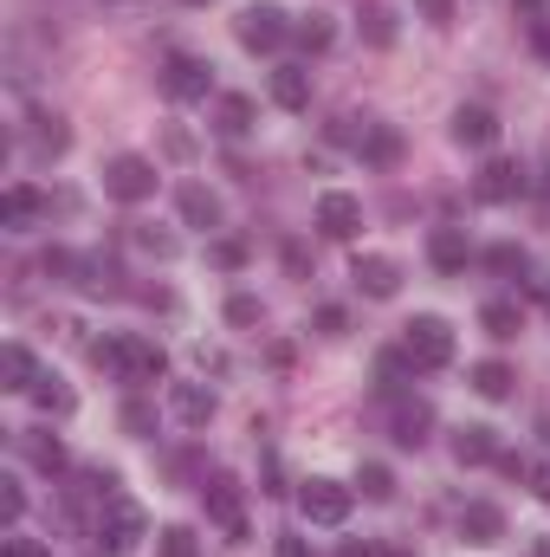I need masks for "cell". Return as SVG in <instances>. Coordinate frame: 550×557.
Segmentation results:
<instances>
[{"instance_id": "cell-20", "label": "cell", "mask_w": 550, "mask_h": 557, "mask_svg": "<svg viewBox=\"0 0 550 557\" xmlns=\"http://www.w3.org/2000/svg\"><path fill=\"white\" fill-rule=\"evenodd\" d=\"M175 201H182V221H188V227H201V234H214V227H221V195H214V188L188 182Z\"/></svg>"}, {"instance_id": "cell-13", "label": "cell", "mask_w": 550, "mask_h": 557, "mask_svg": "<svg viewBox=\"0 0 550 557\" xmlns=\"http://www.w3.org/2000/svg\"><path fill=\"white\" fill-rule=\"evenodd\" d=\"M39 214H46V195H39L33 182H13V188L0 195V227H7V234H26Z\"/></svg>"}, {"instance_id": "cell-39", "label": "cell", "mask_w": 550, "mask_h": 557, "mask_svg": "<svg viewBox=\"0 0 550 557\" xmlns=\"http://www.w3.org/2000/svg\"><path fill=\"white\" fill-rule=\"evenodd\" d=\"M124 434H149V428H155V409H149V403H124Z\"/></svg>"}, {"instance_id": "cell-45", "label": "cell", "mask_w": 550, "mask_h": 557, "mask_svg": "<svg viewBox=\"0 0 550 557\" xmlns=\"http://www.w3.org/2000/svg\"><path fill=\"white\" fill-rule=\"evenodd\" d=\"M518 7H525V20H538V13H545V0H518Z\"/></svg>"}, {"instance_id": "cell-4", "label": "cell", "mask_w": 550, "mask_h": 557, "mask_svg": "<svg viewBox=\"0 0 550 557\" xmlns=\"http://www.w3.org/2000/svg\"><path fill=\"white\" fill-rule=\"evenodd\" d=\"M201 506H208V519H214L234 545L247 539V499H240V480H234V473H208V480H201Z\"/></svg>"}, {"instance_id": "cell-23", "label": "cell", "mask_w": 550, "mask_h": 557, "mask_svg": "<svg viewBox=\"0 0 550 557\" xmlns=\"http://www.w3.org/2000/svg\"><path fill=\"white\" fill-rule=\"evenodd\" d=\"M78 285H85L91 298H117V292H124V273H117L104 253H91V260H78Z\"/></svg>"}, {"instance_id": "cell-18", "label": "cell", "mask_w": 550, "mask_h": 557, "mask_svg": "<svg viewBox=\"0 0 550 557\" xmlns=\"http://www.w3.org/2000/svg\"><path fill=\"white\" fill-rule=\"evenodd\" d=\"M453 460H460V467H486V460H499V434L479 428V421L453 428Z\"/></svg>"}, {"instance_id": "cell-48", "label": "cell", "mask_w": 550, "mask_h": 557, "mask_svg": "<svg viewBox=\"0 0 550 557\" xmlns=\"http://www.w3.org/2000/svg\"><path fill=\"white\" fill-rule=\"evenodd\" d=\"M538 434H545V447H550V416H545V421H538Z\"/></svg>"}, {"instance_id": "cell-50", "label": "cell", "mask_w": 550, "mask_h": 557, "mask_svg": "<svg viewBox=\"0 0 550 557\" xmlns=\"http://www.w3.org/2000/svg\"><path fill=\"white\" fill-rule=\"evenodd\" d=\"M396 557H409V552H396Z\"/></svg>"}, {"instance_id": "cell-33", "label": "cell", "mask_w": 550, "mask_h": 557, "mask_svg": "<svg viewBox=\"0 0 550 557\" xmlns=\"http://www.w3.org/2000/svg\"><path fill=\"white\" fill-rule=\"evenodd\" d=\"M409 376H414L409 350H383V357H376V383H383V389H402Z\"/></svg>"}, {"instance_id": "cell-35", "label": "cell", "mask_w": 550, "mask_h": 557, "mask_svg": "<svg viewBox=\"0 0 550 557\" xmlns=\"http://www.w3.org/2000/svg\"><path fill=\"white\" fill-rule=\"evenodd\" d=\"M260 318H266V305H260L253 292H234V298H227V324H260Z\"/></svg>"}, {"instance_id": "cell-28", "label": "cell", "mask_w": 550, "mask_h": 557, "mask_svg": "<svg viewBox=\"0 0 550 557\" xmlns=\"http://www.w3.org/2000/svg\"><path fill=\"white\" fill-rule=\"evenodd\" d=\"M291 39H298L304 52H330L337 26H330V13H304V20H291Z\"/></svg>"}, {"instance_id": "cell-38", "label": "cell", "mask_w": 550, "mask_h": 557, "mask_svg": "<svg viewBox=\"0 0 550 557\" xmlns=\"http://www.w3.org/2000/svg\"><path fill=\"white\" fill-rule=\"evenodd\" d=\"M130 240H137L142 253H155V260H175V234H155V227H137Z\"/></svg>"}, {"instance_id": "cell-1", "label": "cell", "mask_w": 550, "mask_h": 557, "mask_svg": "<svg viewBox=\"0 0 550 557\" xmlns=\"http://www.w3.org/2000/svg\"><path fill=\"white\" fill-rule=\"evenodd\" d=\"M91 357L117 376V383H162L168 376V357H162V344H149L142 331H124V337H111V344H91Z\"/></svg>"}, {"instance_id": "cell-9", "label": "cell", "mask_w": 550, "mask_h": 557, "mask_svg": "<svg viewBox=\"0 0 550 557\" xmlns=\"http://www.w3.org/2000/svg\"><path fill=\"white\" fill-rule=\"evenodd\" d=\"M525 188H532V175H525V162H512V156H492V162L473 175V195L492 201V208H499V201H518Z\"/></svg>"}, {"instance_id": "cell-14", "label": "cell", "mask_w": 550, "mask_h": 557, "mask_svg": "<svg viewBox=\"0 0 550 557\" xmlns=\"http://www.w3.org/2000/svg\"><path fill=\"white\" fill-rule=\"evenodd\" d=\"M402 149H409V143H402V131H396V124H370V117H363L357 156H363L370 169H396V162H402Z\"/></svg>"}, {"instance_id": "cell-44", "label": "cell", "mask_w": 550, "mask_h": 557, "mask_svg": "<svg viewBox=\"0 0 550 557\" xmlns=\"http://www.w3.org/2000/svg\"><path fill=\"white\" fill-rule=\"evenodd\" d=\"M278 557H311V552H304V539H291V532H285V539H278Z\"/></svg>"}, {"instance_id": "cell-40", "label": "cell", "mask_w": 550, "mask_h": 557, "mask_svg": "<svg viewBox=\"0 0 550 557\" xmlns=\"http://www.w3.org/2000/svg\"><path fill=\"white\" fill-rule=\"evenodd\" d=\"M343 331H350L343 305H317V337H343Z\"/></svg>"}, {"instance_id": "cell-36", "label": "cell", "mask_w": 550, "mask_h": 557, "mask_svg": "<svg viewBox=\"0 0 550 557\" xmlns=\"http://www.w3.org/2000/svg\"><path fill=\"white\" fill-rule=\"evenodd\" d=\"M0 519H7V525L26 519V493H20V480H0Z\"/></svg>"}, {"instance_id": "cell-43", "label": "cell", "mask_w": 550, "mask_h": 557, "mask_svg": "<svg viewBox=\"0 0 550 557\" xmlns=\"http://www.w3.org/2000/svg\"><path fill=\"white\" fill-rule=\"evenodd\" d=\"M532 52H538V59H550V20H545V13L532 20Z\"/></svg>"}, {"instance_id": "cell-10", "label": "cell", "mask_w": 550, "mask_h": 557, "mask_svg": "<svg viewBox=\"0 0 550 557\" xmlns=\"http://www.w3.org/2000/svg\"><path fill=\"white\" fill-rule=\"evenodd\" d=\"M357 227H363V201L357 195H343V188L317 195V234L324 240H357Z\"/></svg>"}, {"instance_id": "cell-29", "label": "cell", "mask_w": 550, "mask_h": 557, "mask_svg": "<svg viewBox=\"0 0 550 557\" xmlns=\"http://www.w3.org/2000/svg\"><path fill=\"white\" fill-rule=\"evenodd\" d=\"M33 403H39V416H72V409H78V396H72L59 376H39V383H33Z\"/></svg>"}, {"instance_id": "cell-34", "label": "cell", "mask_w": 550, "mask_h": 557, "mask_svg": "<svg viewBox=\"0 0 550 557\" xmlns=\"http://www.w3.org/2000/svg\"><path fill=\"white\" fill-rule=\"evenodd\" d=\"M155 557H201V539H195L188 525H168V532L155 539Z\"/></svg>"}, {"instance_id": "cell-7", "label": "cell", "mask_w": 550, "mask_h": 557, "mask_svg": "<svg viewBox=\"0 0 550 557\" xmlns=\"http://www.w3.org/2000/svg\"><path fill=\"white\" fill-rule=\"evenodd\" d=\"M162 91H168L175 104H195V98L214 91V65L195 59V52H168V59H162Z\"/></svg>"}, {"instance_id": "cell-17", "label": "cell", "mask_w": 550, "mask_h": 557, "mask_svg": "<svg viewBox=\"0 0 550 557\" xmlns=\"http://www.w3.org/2000/svg\"><path fill=\"white\" fill-rule=\"evenodd\" d=\"M460 539H466V545H499V539H505V512H499L492 499H473V506L460 512Z\"/></svg>"}, {"instance_id": "cell-27", "label": "cell", "mask_w": 550, "mask_h": 557, "mask_svg": "<svg viewBox=\"0 0 550 557\" xmlns=\"http://www.w3.org/2000/svg\"><path fill=\"white\" fill-rule=\"evenodd\" d=\"M427 428H434V409H427V403H402V409H396V447H421Z\"/></svg>"}, {"instance_id": "cell-26", "label": "cell", "mask_w": 550, "mask_h": 557, "mask_svg": "<svg viewBox=\"0 0 550 557\" xmlns=\"http://www.w3.org/2000/svg\"><path fill=\"white\" fill-rule=\"evenodd\" d=\"M512 383H518V376H512V363H499V357L473 363V389H479L486 403H505V396H512Z\"/></svg>"}, {"instance_id": "cell-32", "label": "cell", "mask_w": 550, "mask_h": 557, "mask_svg": "<svg viewBox=\"0 0 550 557\" xmlns=\"http://www.w3.org/2000/svg\"><path fill=\"white\" fill-rule=\"evenodd\" d=\"M221 131H227V137H247V131H253V98H240V91L221 98Z\"/></svg>"}, {"instance_id": "cell-16", "label": "cell", "mask_w": 550, "mask_h": 557, "mask_svg": "<svg viewBox=\"0 0 550 557\" xmlns=\"http://www.w3.org/2000/svg\"><path fill=\"white\" fill-rule=\"evenodd\" d=\"M466 260H473V247H466L460 227H434L427 234V267L434 273H466Z\"/></svg>"}, {"instance_id": "cell-5", "label": "cell", "mask_w": 550, "mask_h": 557, "mask_svg": "<svg viewBox=\"0 0 550 557\" xmlns=\"http://www.w3.org/2000/svg\"><path fill=\"white\" fill-rule=\"evenodd\" d=\"M402 350H409L414 370H447V363H453V331H447V318H414V324H402Z\"/></svg>"}, {"instance_id": "cell-12", "label": "cell", "mask_w": 550, "mask_h": 557, "mask_svg": "<svg viewBox=\"0 0 550 557\" xmlns=\"http://www.w3.org/2000/svg\"><path fill=\"white\" fill-rule=\"evenodd\" d=\"M214 389L208 383H168V416L182 421V428H208L214 421Z\"/></svg>"}, {"instance_id": "cell-11", "label": "cell", "mask_w": 550, "mask_h": 557, "mask_svg": "<svg viewBox=\"0 0 550 557\" xmlns=\"http://www.w3.org/2000/svg\"><path fill=\"white\" fill-rule=\"evenodd\" d=\"M350 278H357L363 298H396V292H402V267H396L389 253H357V260H350Z\"/></svg>"}, {"instance_id": "cell-22", "label": "cell", "mask_w": 550, "mask_h": 557, "mask_svg": "<svg viewBox=\"0 0 550 557\" xmlns=\"http://www.w3.org/2000/svg\"><path fill=\"white\" fill-rule=\"evenodd\" d=\"M0 389H13V396H33V383H39V363H33V350L26 344H7L0 350Z\"/></svg>"}, {"instance_id": "cell-19", "label": "cell", "mask_w": 550, "mask_h": 557, "mask_svg": "<svg viewBox=\"0 0 550 557\" xmlns=\"http://www.w3.org/2000/svg\"><path fill=\"white\" fill-rule=\"evenodd\" d=\"M20 454H26L39 473H65V467H72L65 441H59V434H46V428H26V434H20Z\"/></svg>"}, {"instance_id": "cell-3", "label": "cell", "mask_w": 550, "mask_h": 557, "mask_svg": "<svg viewBox=\"0 0 550 557\" xmlns=\"http://www.w3.org/2000/svg\"><path fill=\"white\" fill-rule=\"evenodd\" d=\"M234 33H240V46H247V52H278V46L291 39V13L273 7V0H253V7H240Z\"/></svg>"}, {"instance_id": "cell-15", "label": "cell", "mask_w": 550, "mask_h": 557, "mask_svg": "<svg viewBox=\"0 0 550 557\" xmlns=\"http://www.w3.org/2000/svg\"><path fill=\"white\" fill-rule=\"evenodd\" d=\"M453 143H460V149H492V143H499V117H492L486 104H460V111H453Z\"/></svg>"}, {"instance_id": "cell-30", "label": "cell", "mask_w": 550, "mask_h": 557, "mask_svg": "<svg viewBox=\"0 0 550 557\" xmlns=\"http://www.w3.org/2000/svg\"><path fill=\"white\" fill-rule=\"evenodd\" d=\"M357 486H363V499H376V506H389V499H396V473H389L383 460H370V467L357 473Z\"/></svg>"}, {"instance_id": "cell-37", "label": "cell", "mask_w": 550, "mask_h": 557, "mask_svg": "<svg viewBox=\"0 0 550 557\" xmlns=\"http://www.w3.org/2000/svg\"><path fill=\"white\" fill-rule=\"evenodd\" d=\"M486 267H492V273H525V247H512V240H505V247H492V253H486Z\"/></svg>"}, {"instance_id": "cell-21", "label": "cell", "mask_w": 550, "mask_h": 557, "mask_svg": "<svg viewBox=\"0 0 550 557\" xmlns=\"http://www.w3.org/2000/svg\"><path fill=\"white\" fill-rule=\"evenodd\" d=\"M273 104L278 111H311V72L304 65H278L273 72Z\"/></svg>"}, {"instance_id": "cell-8", "label": "cell", "mask_w": 550, "mask_h": 557, "mask_svg": "<svg viewBox=\"0 0 550 557\" xmlns=\"http://www.w3.org/2000/svg\"><path fill=\"white\" fill-rule=\"evenodd\" d=\"M104 195L111 201H149L155 195V162L149 156H111V169H104Z\"/></svg>"}, {"instance_id": "cell-46", "label": "cell", "mask_w": 550, "mask_h": 557, "mask_svg": "<svg viewBox=\"0 0 550 557\" xmlns=\"http://www.w3.org/2000/svg\"><path fill=\"white\" fill-rule=\"evenodd\" d=\"M337 557H376V552H370V545H343Z\"/></svg>"}, {"instance_id": "cell-24", "label": "cell", "mask_w": 550, "mask_h": 557, "mask_svg": "<svg viewBox=\"0 0 550 557\" xmlns=\"http://www.w3.org/2000/svg\"><path fill=\"white\" fill-rule=\"evenodd\" d=\"M357 26H363V46H376V52L396 46V7H376V0H370V7L357 13Z\"/></svg>"}, {"instance_id": "cell-6", "label": "cell", "mask_w": 550, "mask_h": 557, "mask_svg": "<svg viewBox=\"0 0 550 557\" xmlns=\"http://www.w3.org/2000/svg\"><path fill=\"white\" fill-rule=\"evenodd\" d=\"M350 506H357V493H350L343 480H324V473H317V480L298 486V512H304L311 525H343Z\"/></svg>"}, {"instance_id": "cell-25", "label": "cell", "mask_w": 550, "mask_h": 557, "mask_svg": "<svg viewBox=\"0 0 550 557\" xmlns=\"http://www.w3.org/2000/svg\"><path fill=\"white\" fill-rule=\"evenodd\" d=\"M479 331H486V337H499V344H505V337H518V331H525V311H518V305H512V298H492V305H486V311H479Z\"/></svg>"}, {"instance_id": "cell-41", "label": "cell", "mask_w": 550, "mask_h": 557, "mask_svg": "<svg viewBox=\"0 0 550 557\" xmlns=\"http://www.w3.org/2000/svg\"><path fill=\"white\" fill-rule=\"evenodd\" d=\"M0 557H52L39 539H20V532H7V545H0Z\"/></svg>"}, {"instance_id": "cell-49", "label": "cell", "mask_w": 550, "mask_h": 557, "mask_svg": "<svg viewBox=\"0 0 550 557\" xmlns=\"http://www.w3.org/2000/svg\"><path fill=\"white\" fill-rule=\"evenodd\" d=\"M188 7H208V0H188Z\"/></svg>"}, {"instance_id": "cell-31", "label": "cell", "mask_w": 550, "mask_h": 557, "mask_svg": "<svg viewBox=\"0 0 550 557\" xmlns=\"http://www.w3.org/2000/svg\"><path fill=\"white\" fill-rule=\"evenodd\" d=\"M65 143H72L65 117H33V149L39 156H65Z\"/></svg>"}, {"instance_id": "cell-2", "label": "cell", "mask_w": 550, "mask_h": 557, "mask_svg": "<svg viewBox=\"0 0 550 557\" xmlns=\"http://www.w3.org/2000/svg\"><path fill=\"white\" fill-rule=\"evenodd\" d=\"M91 552L104 557H130L142 539V506L137 499H124V493H111V499H98V512H91Z\"/></svg>"}, {"instance_id": "cell-47", "label": "cell", "mask_w": 550, "mask_h": 557, "mask_svg": "<svg viewBox=\"0 0 550 557\" xmlns=\"http://www.w3.org/2000/svg\"><path fill=\"white\" fill-rule=\"evenodd\" d=\"M538 493H545V506H550V473H545V480H538Z\"/></svg>"}, {"instance_id": "cell-42", "label": "cell", "mask_w": 550, "mask_h": 557, "mask_svg": "<svg viewBox=\"0 0 550 557\" xmlns=\"http://www.w3.org/2000/svg\"><path fill=\"white\" fill-rule=\"evenodd\" d=\"M214 267H227V273L247 267V247H240V240H221V247H214Z\"/></svg>"}]
</instances>
